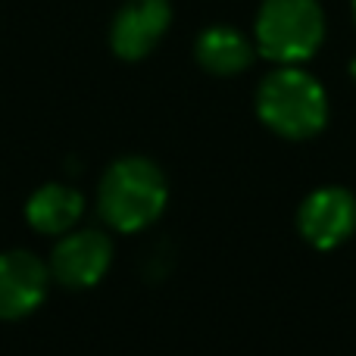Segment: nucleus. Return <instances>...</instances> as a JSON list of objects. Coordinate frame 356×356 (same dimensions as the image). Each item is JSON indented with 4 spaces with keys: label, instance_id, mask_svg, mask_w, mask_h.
I'll return each instance as SVG.
<instances>
[{
    "label": "nucleus",
    "instance_id": "obj_1",
    "mask_svg": "<svg viewBox=\"0 0 356 356\" xmlns=\"http://www.w3.org/2000/svg\"><path fill=\"white\" fill-rule=\"evenodd\" d=\"M257 113L282 138H313L325 129L328 97L309 72L297 66H282L263 79L257 91Z\"/></svg>",
    "mask_w": 356,
    "mask_h": 356
},
{
    "label": "nucleus",
    "instance_id": "obj_2",
    "mask_svg": "<svg viewBox=\"0 0 356 356\" xmlns=\"http://www.w3.org/2000/svg\"><path fill=\"white\" fill-rule=\"evenodd\" d=\"M166 207V175L144 156L116 160L100 181V213L119 232H141Z\"/></svg>",
    "mask_w": 356,
    "mask_h": 356
},
{
    "label": "nucleus",
    "instance_id": "obj_3",
    "mask_svg": "<svg viewBox=\"0 0 356 356\" xmlns=\"http://www.w3.org/2000/svg\"><path fill=\"white\" fill-rule=\"evenodd\" d=\"M325 41L319 0H263L257 13V47L266 60L303 63Z\"/></svg>",
    "mask_w": 356,
    "mask_h": 356
},
{
    "label": "nucleus",
    "instance_id": "obj_4",
    "mask_svg": "<svg viewBox=\"0 0 356 356\" xmlns=\"http://www.w3.org/2000/svg\"><path fill=\"white\" fill-rule=\"evenodd\" d=\"M172 25L169 0H129L110 25V47L119 60H144Z\"/></svg>",
    "mask_w": 356,
    "mask_h": 356
},
{
    "label": "nucleus",
    "instance_id": "obj_5",
    "mask_svg": "<svg viewBox=\"0 0 356 356\" xmlns=\"http://www.w3.org/2000/svg\"><path fill=\"white\" fill-rule=\"evenodd\" d=\"M300 234L319 250L344 244L356 232V197L347 188H319L300 203L297 213Z\"/></svg>",
    "mask_w": 356,
    "mask_h": 356
},
{
    "label": "nucleus",
    "instance_id": "obj_6",
    "mask_svg": "<svg viewBox=\"0 0 356 356\" xmlns=\"http://www.w3.org/2000/svg\"><path fill=\"white\" fill-rule=\"evenodd\" d=\"M113 263V244L100 232H75L63 238L50 253V272L66 288H91L106 275Z\"/></svg>",
    "mask_w": 356,
    "mask_h": 356
},
{
    "label": "nucleus",
    "instance_id": "obj_7",
    "mask_svg": "<svg viewBox=\"0 0 356 356\" xmlns=\"http://www.w3.org/2000/svg\"><path fill=\"white\" fill-rule=\"evenodd\" d=\"M47 294V266L29 250L0 253V319L35 313Z\"/></svg>",
    "mask_w": 356,
    "mask_h": 356
},
{
    "label": "nucleus",
    "instance_id": "obj_8",
    "mask_svg": "<svg viewBox=\"0 0 356 356\" xmlns=\"http://www.w3.org/2000/svg\"><path fill=\"white\" fill-rule=\"evenodd\" d=\"M253 44L232 25H213L200 31L194 44V56L213 75H238L253 63Z\"/></svg>",
    "mask_w": 356,
    "mask_h": 356
},
{
    "label": "nucleus",
    "instance_id": "obj_9",
    "mask_svg": "<svg viewBox=\"0 0 356 356\" xmlns=\"http://www.w3.org/2000/svg\"><path fill=\"white\" fill-rule=\"evenodd\" d=\"M85 200L79 191L66 188V184H44L25 203V216H29L31 228L41 234H63L79 222Z\"/></svg>",
    "mask_w": 356,
    "mask_h": 356
},
{
    "label": "nucleus",
    "instance_id": "obj_10",
    "mask_svg": "<svg viewBox=\"0 0 356 356\" xmlns=\"http://www.w3.org/2000/svg\"><path fill=\"white\" fill-rule=\"evenodd\" d=\"M350 75L356 79V56H353V63H350Z\"/></svg>",
    "mask_w": 356,
    "mask_h": 356
},
{
    "label": "nucleus",
    "instance_id": "obj_11",
    "mask_svg": "<svg viewBox=\"0 0 356 356\" xmlns=\"http://www.w3.org/2000/svg\"><path fill=\"white\" fill-rule=\"evenodd\" d=\"M353 19H356V0H353Z\"/></svg>",
    "mask_w": 356,
    "mask_h": 356
}]
</instances>
